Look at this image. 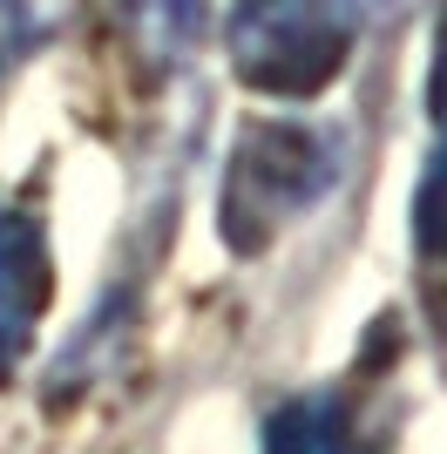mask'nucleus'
<instances>
[{"label":"nucleus","instance_id":"obj_1","mask_svg":"<svg viewBox=\"0 0 447 454\" xmlns=\"http://www.w3.org/2000/svg\"><path fill=\"white\" fill-rule=\"evenodd\" d=\"M359 35V0H231V68L258 95H325Z\"/></svg>","mask_w":447,"mask_h":454},{"label":"nucleus","instance_id":"obj_2","mask_svg":"<svg viewBox=\"0 0 447 454\" xmlns=\"http://www.w3.org/2000/svg\"><path fill=\"white\" fill-rule=\"evenodd\" d=\"M333 176H339L333 136L305 129V122H251L231 150V170H224V245L264 251L298 210L325 197Z\"/></svg>","mask_w":447,"mask_h":454},{"label":"nucleus","instance_id":"obj_3","mask_svg":"<svg viewBox=\"0 0 447 454\" xmlns=\"http://www.w3.org/2000/svg\"><path fill=\"white\" fill-rule=\"evenodd\" d=\"M41 299H48V251L41 231L14 210H0V387L14 380L20 353L35 340Z\"/></svg>","mask_w":447,"mask_h":454},{"label":"nucleus","instance_id":"obj_4","mask_svg":"<svg viewBox=\"0 0 447 454\" xmlns=\"http://www.w3.org/2000/svg\"><path fill=\"white\" fill-rule=\"evenodd\" d=\"M264 454H359L339 394H298L264 420Z\"/></svg>","mask_w":447,"mask_h":454},{"label":"nucleus","instance_id":"obj_5","mask_svg":"<svg viewBox=\"0 0 447 454\" xmlns=\"http://www.w3.org/2000/svg\"><path fill=\"white\" fill-rule=\"evenodd\" d=\"M413 251H420V271L434 292L447 278V150L427 163V176L413 190Z\"/></svg>","mask_w":447,"mask_h":454},{"label":"nucleus","instance_id":"obj_6","mask_svg":"<svg viewBox=\"0 0 447 454\" xmlns=\"http://www.w3.org/2000/svg\"><path fill=\"white\" fill-rule=\"evenodd\" d=\"M129 27L156 55H184L204 27V0H129Z\"/></svg>","mask_w":447,"mask_h":454},{"label":"nucleus","instance_id":"obj_7","mask_svg":"<svg viewBox=\"0 0 447 454\" xmlns=\"http://www.w3.org/2000/svg\"><path fill=\"white\" fill-rule=\"evenodd\" d=\"M427 102H434V122L447 129V14H441V41H434V75H427Z\"/></svg>","mask_w":447,"mask_h":454}]
</instances>
